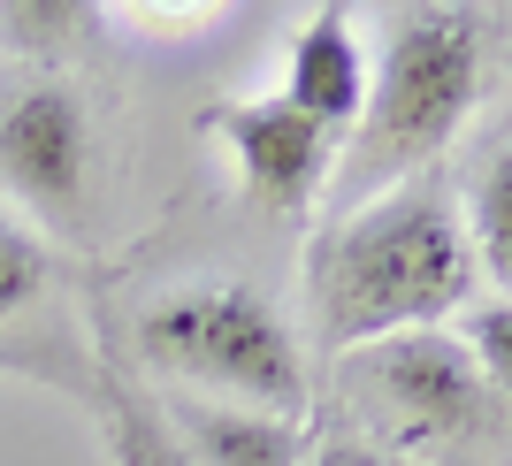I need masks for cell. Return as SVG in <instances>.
<instances>
[{"label":"cell","instance_id":"cell-1","mask_svg":"<svg viewBox=\"0 0 512 466\" xmlns=\"http://www.w3.org/2000/svg\"><path fill=\"white\" fill-rule=\"evenodd\" d=\"M306 298H314V337L329 352H367L383 337L436 329L474 298L467 230L444 207V191L398 184L314 237Z\"/></svg>","mask_w":512,"mask_h":466},{"label":"cell","instance_id":"cell-2","mask_svg":"<svg viewBox=\"0 0 512 466\" xmlns=\"http://www.w3.org/2000/svg\"><path fill=\"white\" fill-rule=\"evenodd\" d=\"M138 344L153 367L184 375L192 390H222L276 421L306 413V360L253 283H176L138 314Z\"/></svg>","mask_w":512,"mask_h":466},{"label":"cell","instance_id":"cell-3","mask_svg":"<svg viewBox=\"0 0 512 466\" xmlns=\"http://www.w3.org/2000/svg\"><path fill=\"white\" fill-rule=\"evenodd\" d=\"M482 85V39L467 16L444 8H413L398 16L383 62L367 69V107H360V146L352 169L360 176H406L428 153H444L459 138Z\"/></svg>","mask_w":512,"mask_h":466},{"label":"cell","instance_id":"cell-4","mask_svg":"<svg viewBox=\"0 0 512 466\" xmlns=\"http://www.w3.org/2000/svg\"><path fill=\"white\" fill-rule=\"evenodd\" d=\"M360 382L383 398L398 444L413 451H444L467 444L490 421V382L474 367V352L444 329H413V337H383L360 352Z\"/></svg>","mask_w":512,"mask_h":466},{"label":"cell","instance_id":"cell-5","mask_svg":"<svg viewBox=\"0 0 512 466\" xmlns=\"http://www.w3.org/2000/svg\"><path fill=\"white\" fill-rule=\"evenodd\" d=\"M0 184L31 214L77 230L92 199V115L85 100L54 77L16 85L0 100Z\"/></svg>","mask_w":512,"mask_h":466},{"label":"cell","instance_id":"cell-6","mask_svg":"<svg viewBox=\"0 0 512 466\" xmlns=\"http://www.w3.org/2000/svg\"><path fill=\"white\" fill-rule=\"evenodd\" d=\"M199 130L222 138V153H230V169H237L253 207L299 214L329 184V169H337V138L321 123H306L283 92H268V100H222L199 115Z\"/></svg>","mask_w":512,"mask_h":466},{"label":"cell","instance_id":"cell-7","mask_svg":"<svg viewBox=\"0 0 512 466\" xmlns=\"http://www.w3.org/2000/svg\"><path fill=\"white\" fill-rule=\"evenodd\" d=\"M283 100L299 107L306 123H321L329 138L360 123V107H367V54H360V39H352V23H344L337 8H321V16L299 31Z\"/></svg>","mask_w":512,"mask_h":466},{"label":"cell","instance_id":"cell-8","mask_svg":"<svg viewBox=\"0 0 512 466\" xmlns=\"http://www.w3.org/2000/svg\"><path fill=\"white\" fill-rule=\"evenodd\" d=\"M169 436L184 444L192 466H306V436L299 421H276V413H253V405H207V398H176Z\"/></svg>","mask_w":512,"mask_h":466},{"label":"cell","instance_id":"cell-9","mask_svg":"<svg viewBox=\"0 0 512 466\" xmlns=\"http://www.w3.org/2000/svg\"><path fill=\"white\" fill-rule=\"evenodd\" d=\"M100 421H107V451H115V466H192L184 444L169 436V421H161L130 382H115V375L100 382Z\"/></svg>","mask_w":512,"mask_h":466},{"label":"cell","instance_id":"cell-10","mask_svg":"<svg viewBox=\"0 0 512 466\" xmlns=\"http://www.w3.org/2000/svg\"><path fill=\"white\" fill-rule=\"evenodd\" d=\"M467 253L474 276L512 283V153H497L467 191Z\"/></svg>","mask_w":512,"mask_h":466},{"label":"cell","instance_id":"cell-11","mask_svg":"<svg viewBox=\"0 0 512 466\" xmlns=\"http://www.w3.org/2000/svg\"><path fill=\"white\" fill-rule=\"evenodd\" d=\"M92 23L100 16L77 8V0H8V8H0V46H16V54H62Z\"/></svg>","mask_w":512,"mask_h":466},{"label":"cell","instance_id":"cell-12","mask_svg":"<svg viewBox=\"0 0 512 466\" xmlns=\"http://www.w3.org/2000/svg\"><path fill=\"white\" fill-rule=\"evenodd\" d=\"M39 283H46V245L0 207V321L23 314V306L39 298Z\"/></svg>","mask_w":512,"mask_h":466},{"label":"cell","instance_id":"cell-13","mask_svg":"<svg viewBox=\"0 0 512 466\" xmlns=\"http://www.w3.org/2000/svg\"><path fill=\"white\" fill-rule=\"evenodd\" d=\"M474 352V367H482V382H490L497 398H512V298H497V306H474L467 314V337H459Z\"/></svg>","mask_w":512,"mask_h":466},{"label":"cell","instance_id":"cell-14","mask_svg":"<svg viewBox=\"0 0 512 466\" xmlns=\"http://www.w3.org/2000/svg\"><path fill=\"white\" fill-rule=\"evenodd\" d=\"M306 466H390L383 451H367V444H329L321 459H306Z\"/></svg>","mask_w":512,"mask_h":466}]
</instances>
